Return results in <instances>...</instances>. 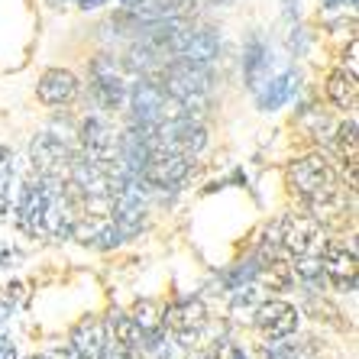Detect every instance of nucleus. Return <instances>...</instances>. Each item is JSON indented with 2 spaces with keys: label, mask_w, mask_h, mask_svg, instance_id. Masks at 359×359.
<instances>
[{
  "label": "nucleus",
  "mask_w": 359,
  "mask_h": 359,
  "mask_svg": "<svg viewBox=\"0 0 359 359\" xmlns=\"http://www.w3.org/2000/svg\"><path fill=\"white\" fill-rule=\"evenodd\" d=\"M72 236H78V243L91 246V250H114L123 243V233L110 214H78Z\"/></svg>",
  "instance_id": "13"
},
{
  "label": "nucleus",
  "mask_w": 359,
  "mask_h": 359,
  "mask_svg": "<svg viewBox=\"0 0 359 359\" xmlns=\"http://www.w3.org/2000/svg\"><path fill=\"white\" fill-rule=\"evenodd\" d=\"M126 107H130V123L140 126H152L162 123V120L182 117L184 110L178 107L175 100L165 94L159 75H140L130 88H126Z\"/></svg>",
  "instance_id": "3"
},
{
  "label": "nucleus",
  "mask_w": 359,
  "mask_h": 359,
  "mask_svg": "<svg viewBox=\"0 0 359 359\" xmlns=\"http://www.w3.org/2000/svg\"><path fill=\"white\" fill-rule=\"evenodd\" d=\"M226 359H250V353L246 350H240V346H233V350H230V356Z\"/></svg>",
  "instance_id": "28"
},
{
  "label": "nucleus",
  "mask_w": 359,
  "mask_h": 359,
  "mask_svg": "<svg viewBox=\"0 0 359 359\" xmlns=\"http://www.w3.org/2000/svg\"><path fill=\"white\" fill-rule=\"evenodd\" d=\"M75 4H78L81 10H97V7H104L107 0H75Z\"/></svg>",
  "instance_id": "26"
},
{
  "label": "nucleus",
  "mask_w": 359,
  "mask_h": 359,
  "mask_svg": "<svg viewBox=\"0 0 359 359\" xmlns=\"http://www.w3.org/2000/svg\"><path fill=\"white\" fill-rule=\"evenodd\" d=\"M46 359H75V353L68 350V346H55V350H52V356H46Z\"/></svg>",
  "instance_id": "24"
},
{
  "label": "nucleus",
  "mask_w": 359,
  "mask_h": 359,
  "mask_svg": "<svg viewBox=\"0 0 359 359\" xmlns=\"http://www.w3.org/2000/svg\"><path fill=\"white\" fill-rule=\"evenodd\" d=\"M91 91L94 97H97V107L100 110H123L126 107V81L123 75L117 72V65H114V55H100V59H94L91 65Z\"/></svg>",
  "instance_id": "12"
},
{
  "label": "nucleus",
  "mask_w": 359,
  "mask_h": 359,
  "mask_svg": "<svg viewBox=\"0 0 359 359\" xmlns=\"http://www.w3.org/2000/svg\"><path fill=\"white\" fill-rule=\"evenodd\" d=\"M285 178H288L292 194L308 208L311 217H318L320 224L343 210L340 175H337V168L330 165V159H327L324 152H308V156L294 159L288 165V172H285Z\"/></svg>",
  "instance_id": "1"
},
{
  "label": "nucleus",
  "mask_w": 359,
  "mask_h": 359,
  "mask_svg": "<svg viewBox=\"0 0 359 359\" xmlns=\"http://www.w3.org/2000/svg\"><path fill=\"white\" fill-rule=\"evenodd\" d=\"M320 272H324L327 288L343 294L356 292V246L346 243L343 236H327L318 252Z\"/></svg>",
  "instance_id": "5"
},
{
  "label": "nucleus",
  "mask_w": 359,
  "mask_h": 359,
  "mask_svg": "<svg viewBox=\"0 0 359 359\" xmlns=\"http://www.w3.org/2000/svg\"><path fill=\"white\" fill-rule=\"evenodd\" d=\"M55 188V182L49 178H39L33 175L26 178L20 184V194H17V224L23 233L29 236H42V217H46V204H49V194Z\"/></svg>",
  "instance_id": "10"
},
{
  "label": "nucleus",
  "mask_w": 359,
  "mask_h": 359,
  "mask_svg": "<svg viewBox=\"0 0 359 359\" xmlns=\"http://www.w3.org/2000/svg\"><path fill=\"white\" fill-rule=\"evenodd\" d=\"M78 94H81V81L68 68H49V72H42L39 84H36V97L46 107H68Z\"/></svg>",
  "instance_id": "14"
},
{
  "label": "nucleus",
  "mask_w": 359,
  "mask_h": 359,
  "mask_svg": "<svg viewBox=\"0 0 359 359\" xmlns=\"http://www.w3.org/2000/svg\"><path fill=\"white\" fill-rule=\"evenodd\" d=\"M13 259H17V252H10V250H4V252H0V266H4V269L17 266V262H13Z\"/></svg>",
  "instance_id": "25"
},
{
  "label": "nucleus",
  "mask_w": 359,
  "mask_h": 359,
  "mask_svg": "<svg viewBox=\"0 0 359 359\" xmlns=\"http://www.w3.org/2000/svg\"><path fill=\"white\" fill-rule=\"evenodd\" d=\"M208 4H214V7H230L233 0H208Z\"/></svg>",
  "instance_id": "29"
},
{
  "label": "nucleus",
  "mask_w": 359,
  "mask_h": 359,
  "mask_svg": "<svg viewBox=\"0 0 359 359\" xmlns=\"http://www.w3.org/2000/svg\"><path fill=\"white\" fill-rule=\"evenodd\" d=\"M337 156H340V162L346 165V182H350V188L356 184V117H346L340 126H337Z\"/></svg>",
  "instance_id": "19"
},
{
  "label": "nucleus",
  "mask_w": 359,
  "mask_h": 359,
  "mask_svg": "<svg viewBox=\"0 0 359 359\" xmlns=\"http://www.w3.org/2000/svg\"><path fill=\"white\" fill-rule=\"evenodd\" d=\"M72 156H75V149L59 133H49V130L36 133L33 142H29V165H33L36 175L49 178V182H62L68 175Z\"/></svg>",
  "instance_id": "6"
},
{
  "label": "nucleus",
  "mask_w": 359,
  "mask_h": 359,
  "mask_svg": "<svg viewBox=\"0 0 359 359\" xmlns=\"http://www.w3.org/2000/svg\"><path fill=\"white\" fill-rule=\"evenodd\" d=\"M107 327V359H146V340L133 314L114 308L104 318Z\"/></svg>",
  "instance_id": "9"
},
{
  "label": "nucleus",
  "mask_w": 359,
  "mask_h": 359,
  "mask_svg": "<svg viewBox=\"0 0 359 359\" xmlns=\"http://www.w3.org/2000/svg\"><path fill=\"white\" fill-rule=\"evenodd\" d=\"M78 142H81L84 156H88L91 162H97V165L107 168V165L117 162L120 133L104 117H97V114H91V117L81 120V126H78Z\"/></svg>",
  "instance_id": "11"
},
{
  "label": "nucleus",
  "mask_w": 359,
  "mask_h": 359,
  "mask_svg": "<svg viewBox=\"0 0 359 359\" xmlns=\"http://www.w3.org/2000/svg\"><path fill=\"white\" fill-rule=\"evenodd\" d=\"M327 97H330V104H334L337 110H343V114H353V107H356V97H359L356 72L334 68V72L327 75Z\"/></svg>",
  "instance_id": "18"
},
{
  "label": "nucleus",
  "mask_w": 359,
  "mask_h": 359,
  "mask_svg": "<svg viewBox=\"0 0 359 359\" xmlns=\"http://www.w3.org/2000/svg\"><path fill=\"white\" fill-rule=\"evenodd\" d=\"M152 359H191V350L188 346H182V343L175 340V337L165 330V337H162L156 346H152Z\"/></svg>",
  "instance_id": "20"
},
{
  "label": "nucleus",
  "mask_w": 359,
  "mask_h": 359,
  "mask_svg": "<svg viewBox=\"0 0 359 359\" xmlns=\"http://www.w3.org/2000/svg\"><path fill=\"white\" fill-rule=\"evenodd\" d=\"M120 4H123V7H136V4H140V0H120Z\"/></svg>",
  "instance_id": "30"
},
{
  "label": "nucleus",
  "mask_w": 359,
  "mask_h": 359,
  "mask_svg": "<svg viewBox=\"0 0 359 359\" xmlns=\"http://www.w3.org/2000/svg\"><path fill=\"white\" fill-rule=\"evenodd\" d=\"M350 4H356V0H324L327 10H337V7H350Z\"/></svg>",
  "instance_id": "27"
},
{
  "label": "nucleus",
  "mask_w": 359,
  "mask_h": 359,
  "mask_svg": "<svg viewBox=\"0 0 359 359\" xmlns=\"http://www.w3.org/2000/svg\"><path fill=\"white\" fill-rule=\"evenodd\" d=\"M162 88L188 117H198L201 110H208L210 91H214V68L194 65V62L168 59L162 68Z\"/></svg>",
  "instance_id": "2"
},
{
  "label": "nucleus",
  "mask_w": 359,
  "mask_h": 359,
  "mask_svg": "<svg viewBox=\"0 0 359 359\" xmlns=\"http://www.w3.org/2000/svg\"><path fill=\"white\" fill-rule=\"evenodd\" d=\"M0 359H17V346L7 334H0Z\"/></svg>",
  "instance_id": "22"
},
{
  "label": "nucleus",
  "mask_w": 359,
  "mask_h": 359,
  "mask_svg": "<svg viewBox=\"0 0 359 359\" xmlns=\"http://www.w3.org/2000/svg\"><path fill=\"white\" fill-rule=\"evenodd\" d=\"M252 324H256V330L262 334L266 343L288 340L301 324V311L294 304H288L285 298H262L252 308Z\"/></svg>",
  "instance_id": "8"
},
{
  "label": "nucleus",
  "mask_w": 359,
  "mask_h": 359,
  "mask_svg": "<svg viewBox=\"0 0 359 359\" xmlns=\"http://www.w3.org/2000/svg\"><path fill=\"white\" fill-rule=\"evenodd\" d=\"M278 224V246L288 252V259H298V256H318L320 246H324L327 233L324 224L318 217H311L308 210L304 214H285L276 220Z\"/></svg>",
  "instance_id": "4"
},
{
  "label": "nucleus",
  "mask_w": 359,
  "mask_h": 359,
  "mask_svg": "<svg viewBox=\"0 0 359 359\" xmlns=\"http://www.w3.org/2000/svg\"><path fill=\"white\" fill-rule=\"evenodd\" d=\"M282 10H285V20L292 23V20L298 17V0H282Z\"/></svg>",
  "instance_id": "23"
},
{
  "label": "nucleus",
  "mask_w": 359,
  "mask_h": 359,
  "mask_svg": "<svg viewBox=\"0 0 359 359\" xmlns=\"http://www.w3.org/2000/svg\"><path fill=\"white\" fill-rule=\"evenodd\" d=\"M243 75H246L250 91H256L272 75V49L266 46L262 36H250V42H246V49H243Z\"/></svg>",
  "instance_id": "16"
},
{
  "label": "nucleus",
  "mask_w": 359,
  "mask_h": 359,
  "mask_svg": "<svg viewBox=\"0 0 359 359\" xmlns=\"http://www.w3.org/2000/svg\"><path fill=\"white\" fill-rule=\"evenodd\" d=\"M294 88H298V68H288L282 75H269L256 88V104L259 110H278L294 94Z\"/></svg>",
  "instance_id": "17"
},
{
  "label": "nucleus",
  "mask_w": 359,
  "mask_h": 359,
  "mask_svg": "<svg viewBox=\"0 0 359 359\" xmlns=\"http://www.w3.org/2000/svg\"><path fill=\"white\" fill-rule=\"evenodd\" d=\"M26 359H46V356H42V353H36V356H26Z\"/></svg>",
  "instance_id": "31"
},
{
  "label": "nucleus",
  "mask_w": 359,
  "mask_h": 359,
  "mask_svg": "<svg viewBox=\"0 0 359 359\" xmlns=\"http://www.w3.org/2000/svg\"><path fill=\"white\" fill-rule=\"evenodd\" d=\"M162 324L172 337H175L182 346L194 350L204 337V327H208V308L201 298H178L175 304H168L165 314H162Z\"/></svg>",
  "instance_id": "7"
},
{
  "label": "nucleus",
  "mask_w": 359,
  "mask_h": 359,
  "mask_svg": "<svg viewBox=\"0 0 359 359\" xmlns=\"http://www.w3.org/2000/svg\"><path fill=\"white\" fill-rule=\"evenodd\" d=\"M68 350L75 353V359H107V327L104 318H84L75 324Z\"/></svg>",
  "instance_id": "15"
},
{
  "label": "nucleus",
  "mask_w": 359,
  "mask_h": 359,
  "mask_svg": "<svg viewBox=\"0 0 359 359\" xmlns=\"http://www.w3.org/2000/svg\"><path fill=\"white\" fill-rule=\"evenodd\" d=\"M266 356H269V359H301L298 353H294V346H288L285 340L266 343Z\"/></svg>",
  "instance_id": "21"
}]
</instances>
